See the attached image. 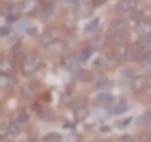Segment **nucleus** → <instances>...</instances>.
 I'll list each match as a JSON object with an SVG mask.
<instances>
[{
	"mask_svg": "<svg viewBox=\"0 0 151 142\" xmlns=\"http://www.w3.org/2000/svg\"><path fill=\"white\" fill-rule=\"evenodd\" d=\"M43 142H59V135L55 133H49L43 138Z\"/></svg>",
	"mask_w": 151,
	"mask_h": 142,
	"instance_id": "obj_14",
	"label": "nucleus"
},
{
	"mask_svg": "<svg viewBox=\"0 0 151 142\" xmlns=\"http://www.w3.org/2000/svg\"><path fill=\"white\" fill-rule=\"evenodd\" d=\"M70 3H76V2H79V0H68Z\"/></svg>",
	"mask_w": 151,
	"mask_h": 142,
	"instance_id": "obj_22",
	"label": "nucleus"
},
{
	"mask_svg": "<svg viewBox=\"0 0 151 142\" xmlns=\"http://www.w3.org/2000/svg\"><path fill=\"white\" fill-rule=\"evenodd\" d=\"M148 124H150V126H151V118H150V121H148Z\"/></svg>",
	"mask_w": 151,
	"mask_h": 142,
	"instance_id": "obj_23",
	"label": "nucleus"
},
{
	"mask_svg": "<svg viewBox=\"0 0 151 142\" xmlns=\"http://www.w3.org/2000/svg\"><path fill=\"white\" fill-rule=\"evenodd\" d=\"M11 71H12V64L8 59H3V62H2V74H9Z\"/></svg>",
	"mask_w": 151,
	"mask_h": 142,
	"instance_id": "obj_13",
	"label": "nucleus"
},
{
	"mask_svg": "<svg viewBox=\"0 0 151 142\" xmlns=\"http://www.w3.org/2000/svg\"><path fill=\"white\" fill-rule=\"evenodd\" d=\"M129 108H130L129 102L124 101V99H122V101H119V102L113 107V113H114V114H123V113H126Z\"/></svg>",
	"mask_w": 151,
	"mask_h": 142,
	"instance_id": "obj_8",
	"label": "nucleus"
},
{
	"mask_svg": "<svg viewBox=\"0 0 151 142\" xmlns=\"http://www.w3.org/2000/svg\"><path fill=\"white\" fill-rule=\"evenodd\" d=\"M110 31H111L114 36L123 34V31H124V24H123V21H122V19H114V21L110 24Z\"/></svg>",
	"mask_w": 151,
	"mask_h": 142,
	"instance_id": "obj_7",
	"label": "nucleus"
},
{
	"mask_svg": "<svg viewBox=\"0 0 151 142\" xmlns=\"http://www.w3.org/2000/svg\"><path fill=\"white\" fill-rule=\"evenodd\" d=\"M8 31H9V30H8L6 27H3V28H2V36H6V34H8Z\"/></svg>",
	"mask_w": 151,
	"mask_h": 142,
	"instance_id": "obj_21",
	"label": "nucleus"
},
{
	"mask_svg": "<svg viewBox=\"0 0 151 142\" xmlns=\"http://www.w3.org/2000/svg\"><path fill=\"white\" fill-rule=\"evenodd\" d=\"M135 30H136V34L139 36V39L151 37V19L142 18V19L136 24Z\"/></svg>",
	"mask_w": 151,
	"mask_h": 142,
	"instance_id": "obj_2",
	"label": "nucleus"
},
{
	"mask_svg": "<svg viewBox=\"0 0 151 142\" xmlns=\"http://www.w3.org/2000/svg\"><path fill=\"white\" fill-rule=\"evenodd\" d=\"M64 65L67 67L68 71H74V70H79V59L76 56H70L64 61Z\"/></svg>",
	"mask_w": 151,
	"mask_h": 142,
	"instance_id": "obj_11",
	"label": "nucleus"
},
{
	"mask_svg": "<svg viewBox=\"0 0 151 142\" xmlns=\"http://www.w3.org/2000/svg\"><path fill=\"white\" fill-rule=\"evenodd\" d=\"M21 123L19 121H9V124H8V133L9 135H12V136H18L19 133H21Z\"/></svg>",
	"mask_w": 151,
	"mask_h": 142,
	"instance_id": "obj_9",
	"label": "nucleus"
},
{
	"mask_svg": "<svg viewBox=\"0 0 151 142\" xmlns=\"http://www.w3.org/2000/svg\"><path fill=\"white\" fill-rule=\"evenodd\" d=\"M111 101H113V96H111L110 93H102V95H99V96L96 98V102L101 104V105H104V107H107Z\"/></svg>",
	"mask_w": 151,
	"mask_h": 142,
	"instance_id": "obj_12",
	"label": "nucleus"
},
{
	"mask_svg": "<svg viewBox=\"0 0 151 142\" xmlns=\"http://www.w3.org/2000/svg\"><path fill=\"white\" fill-rule=\"evenodd\" d=\"M98 22H99V19H98V18H95V19L91 22V25H88V27H86V30H88V31H92L93 28H96V27H98Z\"/></svg>",
	"mask_w": 151,
	"mask_h": 142,
	"instance_id": "obj_16",
	"label": "nucleus"
},
{
	"mask_svg": "<svg viewBox=\"0 0 151 142\" xmlns=\"http://www.w3.org/2000/svg\"><path fill=\"white\" fill-rule=\"evenodd\" d=\"M104 2H105V0H92V6H93V8H98V6H101Z\"/></svg>",
	"mask_w": 151,
	"mask_h": 142,
	"instance_id": "obj_18",
	"label": "nucleus"
},
{
	"mask_svg": "<svg viewBox=\"0 0 151 142\" xmlns=\"http://www.w3.org/2000/svg\"><path fill=\"white\" fill-rule=\"evenodd\" d=\"M39 67H40V58H39V55L30 53V55L24 59V64H22V74H24V76H33L36 71L39 70Z\"/></svg>",
	"mask_w": 151,
	"mask_h": 142,
	"instance_id": "obj_1",
	"label": "nucleus"
},
{
	"mask_svg": "<svg viewBox=\"0 0 151 142\" xmlns=\"http://www.w3.org/2000/svg\"><path fill=\"white\" fill-rule=\"evenodd\" d=\"M122 142H135V139H133L132 136L124 135V136H122Z\"/></svg>",
	"mask_w": 151,
	"mask_h": 142,
	"instance_id": "obj_17",
	"label": "nucleus"
},
{
	"mask_svg": "<svg viewBox=\"0 0 151 142\" xmlns=\"http://www.w3.org/2000/svg\"><path fill=\"white\" fill-rule=\"evenodd\" d=\"M130 87L133 92L139 93V92H144L147 87H148V79L145 76H135L132 80H130Z\"/></svg>",
	"mask_w": 151,
	"mask_h": 142,
	"instance_id": "obj_5",
	"label": "nucleus"
},
{
	"mask_svg": "<svg viewBox=\"0 0 151 142\" xmlns=\"http://www.w3.org/2000/svg\"><path fill=\"white\" fill-rule=\"evenodd\" d=\"M91 52H92L91 49H86L85 52H82V61H85V59H86V58H88V56L91 55Z\"/></svg>",
	"mask_w": 151,
	"mask_h": 142,
	"instance_id": "obj_19",
	"label": "nucleus"
},
{
	"mask_svg": "<svg viewBox=\"0 0 151 142\" xmlns=\"http://www.w3.org/2000/svg\"><path fill=\"white\" fill-rule=\"evenodd\" d=\"M58 40V31L55 28H47L43 31V34L40 36V43L43 46H50Z\"/></svg>",
	"mask_w": 151,
	"mask_h": 142,
	"instance_id": "obj_6",
	"label": "nucleus"
},
{
	"mask_svg": "<svg viewBox=\"0 0 151 142\" xmlns=\"http://www.w3.org/2000/svg\"><path fill=\"white\" fill-rule=\"evenodd\" d=\"M14 85H15V80L12 79V76H9V74H2V79H0V86H2V89L14 87Z\"/></svg>",
	"mask_w": 151,
	"mask_h": 142,
	"instance_id": "obj_10",
	"label": "nucleus"
},
{
	"mask_svg": "<svg viewBox=\"0 0 151 142\" xmlns=\"http://www.w3.org/2000/svg\"><path fill=\"white\" fill-rule=\"evenodd\" d=\"M138 8V0H120L117 3V12L120 14H132Z\"/></svg>",
	"mask_w": 151,
	"mask_h": 142,
	"instance_id": "obj_4",
	"label": "nucleus"
},
{
	"mask_svg": "<svg viewBox=\"0 0 151 142\" xmlns=\"http://www.w3.org/2000/svg\"><path fill=\"white\" fill-rule=\"evenodd\" d=\"M126 58L129 61H139V59L145 58V52H144V49L139 43H135L126 50Z\"/></svg>",
	"mask_w": 151,
	"mask_h": 142,
	"instance_id": "obj_3",
	"label": "nucleus"
},
{
	"mask_svg": "<svg viewBox=\"0 0 151 142\" xmlns=\"http://www.w3.org/2000/svg\"><path fill=\"white\" fill-rule=\"evenodd\" d=\"M18 121H19V123H27V121H28V114H27L22 108L18 111Z\"/></svg>",
	"mask_w": 151,
	"mask_h": 142,
	"instance_id": "obj_15",
	"label": "nucleus"
},
{
	"mask_svg": "<svg viewBox=\"0 0 151 142\" xmlns=\"http://www.w3.org/2000/svg\"><path fill=\"white\" fill-rule=\"evenodd\" d=\"M144 61H147V62H151V52H150V53H148V55L144 58Z\"/></svg>",
	"mask_w": 151,
	"mask_h": 142,
	"instance_id": "obj_20",
	"label": "nucleus"
}]
</instances>
